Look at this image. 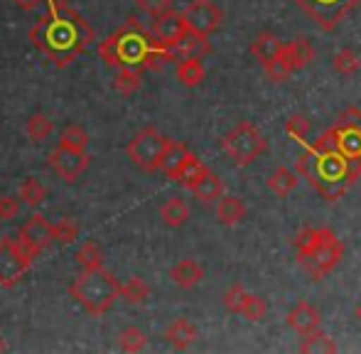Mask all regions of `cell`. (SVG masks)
Segmentation results:
<instances>
[{
    "mask_svg": "<svg viewBox=\"0 0 361 354\" xmlns=\"http://www.w3.org/2000/svg\"><path fill=\"white\" fill-rule=\"evenodd\" d=\"M44 3L47 10L32 25L27 37L32 47L39 49L54 67L64 69L89 49L96 35L89 20L69 8V3H57V0H44Z\"/></svg>",
    "mask_w": 361,
    "mask_h": 354,
    "instance_id": "cell-1",
    "label": "cell"
},
{
    "mask_svg": "<svg viewBox=\"0 0 361 354\" xmlns=\"http://www.w3.org/2000/svg\"><path fill=\"white\" fill-rule=\"evenodd\" d=\"M99 57L106 67L118 69V67H135V69H150L157 72L167 62H177L175 52L167 44L157 42L150 35V30L138 23V18H128L123 28L116 30L106 39L99 42Z\"/></svg>",
    "mask_w": 361,
    "mask_h": 354,
    "instance_id": "cell-2",
    "label": "cell"
},
{
    "mask_svg": "<svg viewBox=\"0 0 361 354\" xmlns=\"http://www.w3.org/2000/svg\"><path fill=\"white\" fill-rule=\"evenodd\" d=\"M298 173L329 202H337L347 195L352 185L361 177V158H344L334 148L329 133L319 135L312 145H307L298 160Z\"/></svg>",
    "mask_w": 361,
    "mask_h": 354,
    "instance_id": "cell-3",
    "label": "cell"
},
{
    "mask_svg": "<svg viewBox=\"0 0 361 354\" xmlns=\"http://www.w3.org/2000/svg\"><path fill=\"white\" fill-rule=\"evenodd\" d=\"M298 251V261L314 281H322L327 273L339 266L344 256V246L332 229H302L293 239Z\"/></svg>",
    "mask_w": 361,
    "mask_h": 354,
    "instance_id": "cell-4",
    "label": "cell"
},
{
    "mask_svg": "<svg viewBox=\"0 0 361 354\" xmlns=\"http://www.w3.org/2000/svg\"><path fill=\"white\" fill-rule=\"evenodd\" d=\"M118 288H121L118 278L111 271H106L104 266H99V268H89V271H81V276L74 278L72 286H69V295L89 315L101 317L116 305Z\"/></svg>",
    "mask_w": 361,
    "mask_h": 354,
    "instance_id": "cell-5",
    "label": "cell"
},
{
    "mask_svg": "<svg viewBox=\"0 0 361 354\" xmlns=\"http://www.w3.org/2000/svg\"><path fill=\"white\" fill-rule=\"evenodd\" d=\"M221 148L236 165H251L253 160L266 150V140H263V135L258 133L256 126L243 121V123L233 126V128L224 135Z\"/></svg>",
    "mask_w": 361,
    "mask_h": 354,
    "instance_id": "cell-6",
    "label": "cell"
},
{
    "mask_svg": "<svg viewBox=\"0 0 361 354\" xmlns=\"http://www.w3.org/2000/svg\"><path fill=\"white\" fill-rule=\"evenodd\" d=\"M167 140L170 138H165L160 130L147 126L133 135V140L126 145V153L135 168H140L143 173H155V170H160V158L165 153Z\"/></svg>",
    "mask_w": 361,
    "mask_h": 354,
    "instance_id": "cell-7",
    "label": "cell"
},
{
    "mask_svg": "<svg viewBox=\"0 0 361 354\" xmlns=\"http://www.w3.org/2000/svg\"><path fill=\"white\" fill-rule=\"evenodd\" d=\"M35 259L18 239L5 236L0 241V286L3 288H15L25 278V273L32 268Z\"/></svg>",
    "mask_w": 361,
    "mask_h": 354,
    "instance_id": "cell-8",
    "label": "cell"
},
{
    "mask_svg": "<svg viewBox=\"0 0 361 354\" xmlns=\"http://www.w3.org/2000/svg\"><path fill=\"white\" fill-rule=\"evenodd\" d=\"M361 0H298V5L319 25L322 30L332 32L339 28L344 18L352 13Z\"/></svg>",
    "mask_w": 361,
    "mask_h": 354,
    "instance_id": "cell-9",
    "label": "cell"
},
{
    "mask_svg": "<svg viewBox=\"0 0 361 354\" xmlns=\"http://www.w3.org/2000/svg\"><path fill=\"white\" fill-rule=\"evenodd\" d=\"M182 18H185V25L190 32L202 35V37H212L221 28L224 15L212 0H192L185 8V13H182Z\"/></svg>",
    "mask_w": 361,
    "mask_h": 354,
    "instance_id": "cell-10",
    "label": "cell"
},
{
    "mask_svg": "<svg viewBox=\"0 0 361 354\" xmlns=\"http://www.w3.org/2000/svg\"><path fill=\"white\" fill-rule=\"evenodd\" d=\"M47 165L54 170V175L62 177L64 182H76L89 170L91 158L86 155V150H72V148H64V145H57V148L47 155Z\"/></svg>",
    "mask_w": 361,
    "mask_h": 354,
    "instance_id": "cell-11",
    "label": "cell"
},
{
    "mask_svg": "<svg viewBox=\"0 0 361 354\" xmlns=\"http://www.w3.org/2000/svg\"><path fill=\"white\" fill-rule=\"evenodd\" d=\"M18 241L30 251L32 256H39L52 241V224L42 214H32L18 231Z\"/></svg>",
    "mask_w": 361,
    "mask_h": 354,
    "instance_id": "cell-12",
    "label": "cell"
},
{
    "mask_svg": "<svg viewBox=\"0 0 361 354\" xmlns=\"http://www.w3.org/2000/svg\"><path fill=\"white\" fill-rule=\"evenodd\" d=\"M185 32H187V25H185V18H182V13L167 10V13L152 18L150 35L157 39V42L167 44V47H172V44H175Z\"/></svg>",
    "mask_w": 361,
    "mask_h": 354,
    "instance_id": "cell-13",
    "label": "cell"
},
{
    "mask_svg": "<svg viewBox=\"0 0 361 354\" xmlns=\"http://www.w3.org/2000/svg\"><path fill=\"white\" fill-rule=\"evenodd\" d=\"M288 325L293 327L300 337H302V335H310V332L319 330V325H322V315H319L317 307L302 300L288 312Z\"/></svg>",
    "mask_w": 361,
    "mask_h": 354,
    "instance_id": "cell-14",
    "label": "cell"
},
{
    "mask_svg": "<svg viewBox=\"0 0 361 354\" xmlns=\"http://www.w3.org/2000/svg\"><path fill=\"white\" fill-rule=\"evenodd\" d=\"M172 52H175V59H204L207 54L212 52L209 37H202V35H195L187 30L175 44H172Z\"/></svg>",
    "mask_w": 361,
    "mask_h": 354,
    "instance_id": "cell-15",
    "label": "cell"
},
{
    "mask_svg": "<svg viewBox=\"0 0 361 354\" xmlns=\"http://www.w3.org/2000/svg\"><path fill=\"white\" fill-rule=\"evenodd\" d=\"M170 278H172V283H175V286L190 291V288H195V286H200V283H202V278H204V268L197 264L195 259H182L180 264L172 266Z\"/></svg>",
    "mask_w": 361,
    "mask_h": 354,
    "instance_id": "cell-16",
    "label": "cell"
},
{
    "mask_svg": "<svg viewBox=\"0 0 361 354\" xmlns=\"http://www.w3.org/2000/svg\"><path fill=\"white\" fill-rule=\"evenodd\" d=\"M283 57L288 59V64L293 67V72H298V69H305L314 59V47L307 42V39L298 37L288 44L283 42Z\"/></svg>",
    "mask_w": 361,
    "mask_h": 354,
    "instance_id": "cell-17",
    "label": "cell"
},
{
    "mask_svg": "<svg viewBox=\"0 0 361 354\" xmlns=\"http://www.w3.org/2000/svg\"><path fill=\"white\" fill-rule=\"evenodd\" d=\"M165 337L175 350H187V347L197 340V327L192 325L187 317H177V320H172L170 327L165 330Z\"/></svg>",
    "mask_w": 361,
    "mask_h": 354,
    "instance_id": "cell-18",
    "label": "cell"
},
{
    "mask_svg": "<svg viewBox=\"0 0 361 354\" xmlns=\"http://www.w3.org/2000/svg\"><path fill=\"white\" fill-rule=\"evenodd\" d=\"M160 219H162V224L170 226V229H180V226H185L187 221H190V207H187V202L180 200V197H170V200L160 207Z\"/></svg>",
    "mask_w": 361,
    "mask_h": 354,
    "instance_id": "cell-19",
    "label": "cell"
},
{
    "mask_svg": "<svg viewBox=\"0 0 361 354\" xmlns=\"http://www.w3.org/2000/svg\"><path fill=\"white\" fill-rule=\"evenodd\" d=\"M187 155H190V150H187L185 143H180V140H167L165 153H162V158H160V170L172 180V177L177 175V170L182 168Z\"/></svg>",
    "mask_w": 361,
    "mask_h": 354,
    "instance_id": "cell-20",
    "label": "cell"
},
{
    "mask_svg": "<svg viewBox=\"0 0 361 354\" xmlns=\"http://www.w3.org/2000/svg\"><path fill=\"white\" fill-rule=\"evenodd\" d=\"M246 216V205H243L238 197H219L216 205V219L221 221L224 226H236L243 221Z\"/></svg>",
    "mask_w": 361,
    "mask_h": 354,
    "instance_id": "cell-21",
    "label": "cell"
},
{
    "mask_svg": "<svg viewBox=\"0 0 361 354\" xmlns=\"http://www.w3.org/2000/svg\"><path fill=\"white\" fill-rule=\"evenodd\" d=\"M190 192L197 197L200 202H204V205H209V202H216L219 197L224 195V182L219 180V175H214L209 170L207 175H202L200 180L195 182V185L190 187Z\"/></svg>",
    "mask_w": 361,
    "mask_h": 354,
    "instance_id": "cell-22",
    "label": "cell"
},
{
    "mask_svg": "<svg viewBox=\"0 0 361 354\" xmlns=\"http://www.w3.org/2000/svg\"><path fill=\"white\" fill-rule=\"evenodd\" d=\"M207 173H209V168H207V165L202 163V160L197 158L195 153H190L185 158V163H182V168L177 170V175L172 177V180H175L177 185L185 187V190H190V187L195 185V182L200 180L202 175H207Z\"/></svg>",
    "mask_w": 361,
    "mask_h": 354,
    "instance_id": "cell-23",
    "label": "cell"
},
{
    "mask_svg": "<svg viewBox=\"0 0 361 354\" xmlns=\"http://www.w3.org/2000/svg\"><path fill=\"white\" fill-rule=\"evenodd\" d=\"M298 185H300L298 173H293V170H288V168H278L276 173L268 177V190L278 197L293 195V192L298 190Z\"/></svg>",
    "mask_w": 361,
    "mask_h": 354,
    "instance_id": "cell-24",
    "label": "cell"
},
{
    "mask_svg": "<svg viewBox=\"0 0 361 354\" xmlns=\"http://www.w3.org/2000/svg\"><path fill=\"white\" fill-rule=\"evenodd\" d=\"M337 342L322 330H314L310 335H302V342H300V352L305 354H327V352H337Z\"/></svg>",
    "mask_w": 361,
    "mask_h": 354,
    "instance_id": "cell-25",
    "label": "cell"
},
{
    "mask_svg": "<svg viewBox=\"0 0 361 354\" xmlns=\"http://www.w3.org/2000/svg\"><path fill=\"white\" fill-rule=\"evenodd\" d=\"M25 133L32 143H44L47 138H52L54 133V121L47 114H35L25 123Z\"/></svg>",
    "mask_w": 361,
    "mask_h": 354,
    "instance_id": "cell-26",
    "label": "cell"
},
{
    "mask_svg": "<svg viewBox=\"0 0 361 354\" xmlns=\"http://www.w3.org/2000/svg\"><path fill=\"white\" fill-rule=\"evenodd\" d=\"M281 49H283V42L273 32H261L251 42V54L258 59V62H268L271 57L281 54Z\"/></svg>",
    "mask_w": 361,
    "mask_h": 354,
    "instance_id": "cell-27",
    "label": "cell"
},
{
    "mask_svg": "<svg viewBox=\"0 0 361 354\" xmlns=\"http://www.w3.org/2000/svg\"><path fill=\"white\" fill-rule=\"evenodd\" d=\"M143 79H140V69L135 67H118L114 77V89L118 91L121 96H133L135 91L140 89Z\"/></svg>",
    "mask_w": 361,
    "mask_h": 354,
    "instance_id": "cell-28",
    "label": "cell"
},
{
    "mask_svg": "<svg viewBox=\"0 0 361 354\" xmlns=\"http://www.w3.org/2000/svg\"><path fill=\"white\" fill-rule=\"evenodd\" d=\"M204 64L202 59H180L177 64V79H180L185 87H200L204 82Z\"/></svg>",
    "mask_w": 361,
    "mask_h": 354,
    "instance_id": "cell-29",
    "label": "cell"
},
{
    "mask_svg": "<svg viewBox=\"0 0 361 354\" xmlns=\"http://www.w3.org/2000/svg\"><path fill=\"white\" fill-rule=\"evenodd\" d=\"M118 298H123L130 305H143L147 298H150V286H147L143 278H128L118 288Z\"/></svg>",
    "mask_w": 361,
    "mask_h": 354,
    "instance_id": "cell-30",
    "label": "cell"
},
{
    "mask_svg": "<svg viewBox=\"0 0 361 354\" xmlns=\"http://www.w3.org/2000/svg\"><path fill=\"white\" fill-rule=\"evenodd\" d=\"M74 261L81 271L99 268V266H104V251H101V246L96 244V241H86V244H81L79 249H76Z\"/></svg>",
    "mask_w": 361,
    "mask_h": 354,
    "instance_id": "cell-31",
    "label": "cell"
},
{
    "mask_svg": "<svg viewBox=\"0 0 361 354\" xmlns=\"http://www.w3.org/2000/svg\"><path fill=\"white\" fill-rule=\"evenodd\" d=\"M20 200L35 209V207H39L47 200V190L42 187V182H37L35 177H27V180L20 185Z\"/></svg>",
    "mask_w": 361,
    "mask_h": 354,
    "instance_id": "cell-32",
    "label": "cell"
},
{
    "mask_svg": "<svg viewBox=\"0 0 361 354\" xmlns=\"http://www.w3.org/2000/svg\"><path fill=\"white\" fill-rule=\"evenodd\" d=\"M332 64L342 77H352V74H357L361 69V59L354 49H339V52L334 54Z\"/></svg>",
    "mask_w": 361,
    "mask_h": 354,
    "instance_id": "cell-33",
    "label": "cell"
},
{
    "mask_svg": "<svg viewBox=\"0 0 361 354\" xmlns=\"http://www.w3.org/2000/svg\"><path fill=\"white\" fill-rule=\"evenodd\" d=\"M118 345L123 352H143L147 347V337L140 327H126L118 335Z\"/></svg>",
    "mask_w": 361,
    "mask_h": 354,
    "instance_id": "cell-34",
    "label": "cell"
},
{
    "mask_svg": "<svg viewBox=\"0 0 361 354\" xmlns=\"http://www.w3.org/2000/svg\"><path fill=\"white\" fill-rule=\"evenodd\" d=\"M263 69H266V77L276 84L286 82L290 74H293V67H290L288 59L283 57V49H281V54H276V57H271L268 62H263Z\"/></svg>",
    "mask_w": 361,
    "mask_h": 354,
    "instance_id": "cell-35",
    "label": "cell"
},
{
    "mask_svg": "<svg viewBox=\"0 0 361 354\" xmlns=\"http://www.w3.org/2000/svg\"><path fill=\"white\" fill-rule=\"evenodd\" d=\"M59 145H64V148H72V150H86L89 148V133H86L81 126H67V128L62 130V138H59Z\"/></svg>",
    "mask_w": 361,
    "mask_h": 354,
    "instance_id": "cell-36",
    "label": "cell"
},
{
    "mask_svg": "<svg viewBox=\"0 0 361 354\" xmlns=\"http://www.w3.org/2000/svg\"><path fill=\"white\" fill-rule=\"evenodd\" d=\"M79 239V224L74 219H62L57 224H52V241L54 244L69 246Z\"/></svg>",
    "mask_w": 361,
    "mask_h": 354,
    "instance_id": "cell-37",
    "label": "cell"
},
{
    "mask_svg": "<svg viewBox=\"0 0 361 354\" xmlns=\"http://www.w3.org/2000/svg\"><path fill=\"white\" fill-rule=\"evenodd\" d=\"M248 295H251V293L236 283V286H231L226 293H224V307H226L228 312H236V315H241L243 305L248 303Z\"/></svg>",
    "mask_w": 361,
    "mask_h": 354,
    "instance_id": "cell-38",
    "label": "cell"
},
{
    "mask_svg": "<svg viewBox=\"0 0 361 354\" xmlns=\"http://www.w3.org/2000/svg\"><path fill=\"white\" fill-rule=\"evenodd\" d=\"M286 133L293 140H298V143H305V138H307V133H310V121L300 114L290 116L286 121Z\"/></svg>",
    "mask_w": 361,
    "mask_h": 354,
    "instance_id": "cell-39",
    "label": "cell"
},
{
    "mask_svg": "<svg viewBox=\"0 0 361 354\" xmlns=\"http://www.w3.org/2000/svg\"><path fill=\"white\" fill-rule=\"evenodd\" d=\"M266 303L261 300L258 295H248V303L243 305V310H241V317H246V320H251V322H261L263 317H266Z\"/></svg>",
    "mask_w": 361,
    "mask_h": 354,
    "instance_id": "cell-40",
    "label": "cell"
},
{
    "mask_svg": "<svg viewBox=\"0 0 361 354\" xmlns=\"http://www.w3.org/2000/svg\"><path fill=\"white\" fill-rule=\"evenodd\" d=\"M135 5H138L140 13L150 15V18H157V15L172 10V0H135Z\"/></svg>",
    "mask_w": 361,
    "mask_h": 354,
    "instance_id": "cell-41",
    "label": "cell"
},
{
    "mask_svg": "<svg viewBox=\"0 0 361 354\" xmlns=\"http://www.w3.org/2000/svg\"><path fill=\"white\" fill-rule=\"evenodd\" d=\"M20 212V202L10 195H3L0 197V221H10L15 219Z\"/></svg>",
    "mask_w": 361,
    "mask_h": 354,
    "instance_id": "cell-42",
    "label": "cell"
},
{
    "mask_svg": "<svg viewBox=\"0 0 361 354\" xmlns=\"http://www.w3.org/2000/svg\"><path fill=\"white\" fill-rule=\"evenodd\" d=\"M15 5H18L23 13H32V10H37L39 5L44 3V0H13Z\"/></svg>",
    "mask_w": 361,
    "mask_h": 354,
    "instance_id": "cell-43",
    "label": "cell"
},
{
    "mask_svg": "<svg viewBox=\"0 0 361 354\" xmlns=\"http://www.w3.org/2000/svg\"><path fill=\"white\" fill-rule=\"evenodd\" d=\"M0 352H5V340L0 337Z\"/></svg>",
    "mask_w": 361,
    "mask_h": 354,
    "instance_id": "cell-44",
    "label": "cell"
},
{
    "mask_svg": "<svg viewBox=\"0 0 361 354\" xmlns=\"http://www.w3.org/2000/svg\"><path fill=\"white\" fill-rule=\"evenodd\" d=\"M357 315H359V320H361V305H359V310H357Z\"/></svg>",
    "mask_w": 361,
    "mask_h": 354,
    "instance_id": "cell-45",
    "label": "cell"
},
{
    "mask_svg": "<svg viewBox=\"0 0 361 354\" xmlns=\"http://www.w3.org/2000/svg\"><path fill=\"white\" fill-rule=\"evenodd\" d=\"M57 3H69V0H57Z\"/></svg>",
    "mask_w": 361,
    "mask_h": 354,
    "instance_id": "cell-46",
    "label": "cell"
}]
</instances>
